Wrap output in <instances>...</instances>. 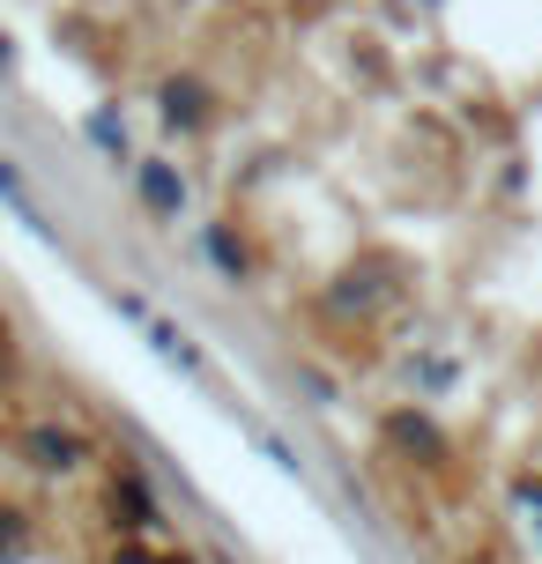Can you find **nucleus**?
Listing matches in <instances>:
<instances>
[{
    "label": "nucleus",
    "instance_id": "7ed1b4c3",
    "mask_svg": "<svg viewBox=\"0 0 542 564\" xmlns=\"http://www.w3.org/2000/svg\"><path fill=\"white\" fill-rule=\"evenodd\" d=\"M142 194L156 200V208H178V178H172L164 164H149V171H142Z\"/></svg>",
    "mask_w": 542,
    "mask_h": 564
},
{
    "label": "nucleus",
    "instance_id": "f03ea898",
    "mask_svg": "<svg viewBox=\"0 0 542 564\" xmlns=\"http://www.w3.org/2000/svg\"><path fill=\"white\" fill-rule=\"evenodd\" d=\"M23 542H30V520H23L15 506H0V564L23 557Z\"/></svg>",
    "mask_w": 542,
    "mask_h": 564
},
{
    "label": "nucleus",
    "instance_id": "423d86ee",
    "mask_svg": "<svg viewBox=\"0 0 542 564\" xmlns=\"http://www.w3.org/2000/svg\"><path fill=\"white\" fill-rule=\"evenodd\" d=\"M119 564H149V557H142V550H119Z\"/></svg>",
    "mask_w": 542,
    "mask_h": 564
},
{
    "label": "nucleus",
    "instance_id": "f257e3e1",
    "mask_svg": "<svg viewBox=\"0 0 542 564\" xmlns=\"http://www.w3.org/2000/svg\"><path fill=\"white\" fill-rule=\"evenodd\" d=\"M30 453H37V468H75V438L67 431H30Z\"/></svg>",
    "mask_w": 542,
    "mask_h": 564
},
{
    "label": "nucleus",
    "instance_id": "20e7f679",
    "mask_svg": "<svg viewBox=\"0 0 542 564\" xmlns=\"http://www.w3.org/2000/svg\"><path fill=\"white\" fill-rule=\"evenodd\" d=\"M394 438H401V446H416V453H438V431L416 423V416H394Z\"/></svg>",
    "mask_w": 542,
    "mask_h": 564
},
{
    "label": "nucleus",
    "instance_id": "0eeeda50",
    "mask_svg": "<svg viewBox=\"0 0 542 564\" xmlns=\"http://www.w3.org/2000/svg\"><path fill=\"white\" fill-rule=\"evenodd\" d=\"M172 564H186V557H172Z\"/></svg>",
    "mask_w": 542,
    "mask_h": 564
},
{
    "label": "nucleus",
    "instance_id": "39448f33",
    "mask_svg": "<svg viewBox=\"0 0 542 564\" xmlns=\"http://www.w3.org/2000/svg\"><path fill=\"white\" fill-rule=\"evenodd\" d=\"M528 512H535V528H542V476L528 482Z\"/></svg>",
    "mask_w": 542,
    "mask_h": 564
}]
</instances>
